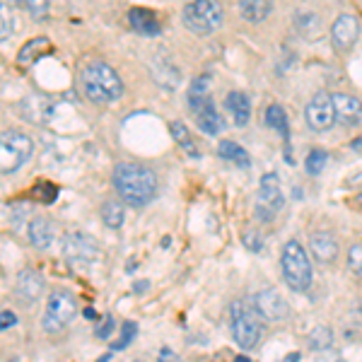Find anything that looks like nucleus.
<instances>
[{"label":"nucleus","mask_w":362,"mask_h":362,"mask_svg":"<svg viewBox=\"0 0 362 362\" xmlns=\"http://www.w3.org/2000/svg\"><path fill=\"white\" fill-rule=\"evenodd\" d=\"M244 244H247L251 251H261V249H264V239H259V237L254 235V232H249V235L244 237Z\"/></svg>","instance_id":"obj_35"},{"label":"nucleus","mask_w":362,"mask_h":362,"mask_svg":"<svg viewBox=\"0 0 362 362\" xmlns=\"http://www.w3.org/2000/svg\"><path fill=\"white\" fill-rule=\"evenodd\" d=\"M326 162H329V155H326L324 150H312V153L307 155V160H305V167H307V172L312 174V177H317V174L324 172Z\"/></svg>","instance_id":"obj_29"},{"label":"nucleus","mask_w":362,"mask_h":362,"mask_svg":"<svg viewBox=\"0 0 362 362\" xmlns=\"http://www.w3.org/2000/svg\"><path fill=\"white\" fill-rule=\"evenodd\" d=\"M348 266L358 278H362V244H355L348 251Z\"/></svg>","instance_id":"obj_31"},{"label":"nucleus","mask_w":362,"mask_h":362,"mask_svg":"<svg viewBox=\"0 0 362 362\" xmlns=\"http://www.w3.org/2000/svg\"><path fill=\"white\" fill-rule=\"evenodd\" d=\"M128 22L136 29L138 34H145V37H155V34L162 32V25L157 20V15L148 8H131L128 10Z\"/></svg>","instance_id":"obj_17"},{"label":"nucleus","mask_w":362,"mask_h":362,"mask_svg":"<svg viewBox=\"0 0 362 362\" xmlns=\"http://www.w3.org/2000/svg\"><path fill=\"white\" fill-rule=\"evenodd\" d=\"M334 107H336V121L346 128L362 126V102L358 97L338 92L334 95Z\"/></svg>","instance_id":"obj_13"},{"label":"nucleus","mask_w":362,"mask_h":362,"mask_svg":"<svg viewBox=\"0 0 362 362\" xmlns=\"http://www.w3.org/2000/svg\"><path fill=\"white\" fill-rule=\"evenodd\" d=\"M169 131H172V138L179 143V148L184 150L189 157H198L201 153H198V148L194 145V138H191V133H189V128H186L181 121H172L169 124Z\"/></svg>","instance_id":"obj_23"},{"label":"nucleus","mask_w":362,"mask_h":362,"mask_svg":"<svg viewBox=\"0 0 362 362\" xmlns=\"http://www.w3.org/2000/svg\"><path fill=\"white\" fill-rule=\"evenodd\" d=\"M280 266H283V278L285 283L290 285V290L295 293H305L312 285V264L307 259V251L297 239H290L283 247V259H280Z\"/></svg>","instance_id":"obj_5"},{"label":"nucleus","mask_w":362,"mask_h":362,"mask_svg":"<svg viewBox=\"0 0 362 362\" xmlns=\"http://www.w3.org/2000/svg\"><path fill=\"white\" fill-rule=\"evenodd\" d=\"M124 218H126V210L121 201H107L102 206V220H104V225L112 227V230H119V227L124 225Z\"/></svg>","instance_id":"obj_24"},{"label":"nucleus","mask_w":362,"mask_h":362,"mask_svg":"<svg viewBox=\"0 0 362 362\" xmlns=\"http://www.w3.org/2000/svg\"><path fill=\"white\" fill-rule=\"evenodd\" d=\"M360 37V22L358 17L353 15H338L331 25V42H334V49L346 54V51L353 49L358 44Z\"/></svg>","instance_id":"obj_10"},{"label":"nucleus","mask_w":362,"mask_h":362,"mask_svg":"<svg viewBox=\"0 0 362 362\" xmlns=\"http://www.w3.org/2000/svg\"><path fill=\"white\" fill-rule=\"evenodd\" d=\"M27 235H29V244L34 249L39 251L49 249L51 242H54V223L49 218H34L27 227Z\"/></svg>","instance_id":"obj_18"},{"label":"nucleus","mask_w":362,"mask_h":362,"mask_svg":"<svg viewBox=\"0 0 362 362\" xmlns=\"http://www.w3.org/2000/svg\"><path fill=\"white\" fill-rule=\"evenodd\" d=\"M358 208H360V210H362V194H360V196H358Z\"/></svg>","instance_id":"obj_40"},{"label":"nucleus","mask_w":362,"mask_h":362,"mask_svg":"<svg viewBox=\"0 0 362 362\" xmlns=\"http://www.w3.org/2000/svg\"><path fill=\"white\" fill-rule=\"evenodd\" d=\"M334 346V334H331L329 326H317V329H312V334H309V348L317 350V353H324V350H329Z\"/></svg>","instance_id":"obj_25"},{"label":"nucleus","mask_w":362,"mask_h":362,"mask_svg":"<svg viewBox=\"0 0 362 362\" xmlns=\"http://www.w3.org/2000/svg\"><path fill=\"white\" fill-rule=\"evenodd\" d=\"M51 51H54V46H51L49 39H46V37H34L20 49V54H17V63H20L22 68H29V66H34L39 58L51 54Z\"/></svg>","instance_id":"obj_19"},{"label":"nucleus","mask_w":362,"mask_h":362,"mask_svg":"<svg viewBox=\"0 0 362 362\" xmlns=\"http://www.w3.org/2000/svg\"><path fill=\"white\" fill-rule=\"evenodd\" d=\"M360 319H362V305H360Z\"/></svg>","instance_id":"obj_43"},{"label":"nucleus","mask_w":362,"mask_h":362,"mask_svg":"<svg viewBox=\"0 0 362 362\" xmlns=\"http://www.w3.org/2000/svg\"><path fill=\"white\" fill-rule=\"evenodd\" d=\"M235 362H249V358H237Z\"/></svg>","instance_id":"obj_41"},{"label":"nucleus","mask_w":362,"mask_h":362,"mask_svg":"<svg viewBox=\"0 0 362 362\" xmlns=\"http://www.w3.org/2000/svg\"><path fill=\"white\" fill-rule=\"evenodd\" d=\"M61 249L70 264H92L99 256L97 242L90 235H83V232H68L61 242Z\"/></svg>","instance_id":"obj_9"},{"label":"nucleus","mask_w":362,"mask_h":362,"mask_svg":"<svg viewBox=\"0 0 362 362\" xmlns=\"http://www.w3.org/2000/svg\"><path fill=\"white\" fill-rule=\"evenodd\" d=\"M34 153V140L22 131H3L0 136V172L13 174L17 172Z\"/></svg>","instance_id":"obj_6"},{"label":"nucleus","mask_w":362,"mask_h":362,"mask_svg":"<svg viewBox=\"0 0 362 362\" xmlns=\"http://www.w3.org/2000/svg\"><path fill=\"white\" fill-rule=\"evenodd\" d=\"M266 124L273 128V131H280L283 136H288V114L280 104H271L266 109Z\"/></svg>","instance_id":"obj_26"},{"label":"nucleus","mask_w":362,"mask_h":362,"mask_svg":"<svg viewBox=\"0 0 362 362\" xmlns=\"http://www.w3.org/2000/svg\"><path fill=\"white\" fill-rule=\"evenodd\" d=\"M317 362H346V360H343V355L331 353V350H324V353L317 355Z\"/></svg>","instance_id":"obj_36"},{"label":"nucleus","mask_w":362,"mask_h":362,"mask_svg":"<svg viewBox=\"0 0 362 362\" xmlns=\"http://www.w3.org/2000/svg\"><path fill=\"white\" fill-rule=\"evenodd\" d=\"M0 25H3V32H0V37H3V42H8L10 37H13L15 32V20H13V13H10V5L8 0H3V5H0Z\"/></svg>","instance_id":"obj_30"},{"label":"nucleus","mask_w":362,"mask_h":362,"mask_svg":"<svg viewBox=\"0 0 362 362\" xmlns=\"http://www.w3.org/2000/svg\"><path fill=\"white\" fill-rule=\"evenodd\" d=\"M10 362H25V360H22V358H13V360H10Z\"/></svg>","instance_id":"obj_42"},{"label":"nucleus","mask_w":362,"mask_h":362,"mask_svg":"<svg viewBox=\"0 0 362 362\" xmlns=\"http://www.w3.org/2000/svg\"><path fill=\"white\" fill-rule=\"evenodd\" d=\"M157 360H160V362H181V358H179L177 353H174L172 348H162L160 350V358H157Z\"/></svg>","instance_id":"obj_37"},{"label":"nucleus","mask_w":362,"mask_h":362,"mask_svg":"<svg viewBox=\"0 0 362 362\" xmlns=\"http://www.w3.org/2000/svg\"><path fill=\"white\" fill-rule=\"evenodd\" d=\"M80 83H83L85 97L92 104H109L124 95V83H121L119 73L104 61L87 63L80 73Z\"/></svg>","instance_id":"obj_2"},{"label":"nucleus","mask_w":362,"mask_h":362,"mask_svg":"<svg viewBox=\"0 0 362 362\" xmlns=\"http://www.w3.org/2000/svg\"><path fill=\"white\" fill-rule=\"evenodd\" d=\"M259 201L261 206L268 208L271 213H276L285 206V198H283V191H280V179L276 172H268L261 177V184H259Z\"/></svg>","instance_id":"obj_14"},{"label":"nucleus","mask_w":362,"mask_h":362,"mask_svg":"<svg viewBox=\"0 0 362 362\" xmlns=\"http://www.w3.org/2000/svg\"><path fill=\"white\" fill-rule=\"evenodd\" d=\"M181 20L189 32L198 34V37H208L223 27L225 13L218 0H189L181 10Z\"/></svg>","instance_id":"obj_3"},{"label":"nucleus","mask_w":362,"mask_h":362,"mask_svg":"<svg viewBox=\"0 0 362 362\" xmlns=\"http://www.w3.org/2000/svg\"><path fill=\"white\" fill-rule=\"evenodd\" d=\"M114 189L133 208H143L150 201H155L160 191V179L150 167L138 165V162H121L114 169Z\"/></svg>","instance_id":"obj_1"},{"label":"nucleus","mask_w":362,"mask_h":362,"mask_svg":"<svg viewBox=\"0 0 362 362\" xmlns=\"http://www.w3.org/2000/svg\"><path fill=\"white\" fill-rule=\"evenodd\" d=\"M225 109L232 114V119H235V124L239 128L249 124V119H251V104H249V97L244 95V92H230V95L225 97Z\"/></svg>","instance_id":"obj_20"},{"label":"nucleus","mask_w":362,"mask_h":362,"mask_svg":"<svg viewBox=\"0 0 362 362\" xmlns=\"http://www.w3.org/2000/svg\"><path fill=\"white\" fill-rule=\"evenodd\" d=\"M218 155L223 157V160L232 162V165H237V167H244V169L251 167L249 153L239 143H235V140H223V143L218 145Z\"/></svg>","instance_id":"obj_21"},{"label":"nucleus","mask_w":362,"mask_h":362,"mask_svg":"<svg viewBox=\"0 0 362 362\" xmlns=\"http://www.w3.org/2000/svg\"><path fill=\"white\" fill-rule=\"evenodd\" d=\"M112 331H114V317H109L107 314V319H102V324L95 329V336L97 338H109L112 336Z\"/></svg>","instance_id":"obj_33"},{"label":"nucleus","mask_w":362,"mask_h":362,"mask_svg":"<svg viewBox=\"0 0 362 362\" xmlns=\"http://www.w3.org/2000/svg\"><path fill=\"white\" fill-rule=\"evenodd\" d=\"M307 124L312 131L324 133L336 124V107H334V95L329 92H317L307 104Z\"/></svg>","instance_id":"obj_8"},{"label":"nucleus","mask_w":362,"mask_h":362,"mask_svg":"<svg viewBox=\"0 0 362 362\" xmlns=\"http://www.w3.org/2000/svg\"><path fill=\"white\" fill-rule=\"evenodd\" d=\"M20 8H25L34 20H46L51 13V0H15Z\"/></svg>","instance_id":"obj_27"},{"label":"nucleus","mask_w":362,"mask_h":362,"mask_svg":"<svg viewBox=\"0 0 362 362\" xmlns=\"http://www.w3.org/2000/svg\"><path fill=\"white\" fill-rule=\"evenodd\" d=\"M15 295L22 305L32 307L39 297L44 295V278L42 273H37L34 268H25V271L17 276V285H15Z\"/></svg>","instance_id":"obj_12"},{"label":"nucleus","mask_w":362,"mask_h":362,"mask_svg":"<svg viewBox=\"0 0 362 362\" xmlns=\"http://www.w3.org/2000/svg\"><path fill=\"white\" fill-rule=\"evenodd\" d=\"M196 114V121H198V128H201L203 133H208V136H218L220 128L225 126L223 116H220L218 107L213 104V99H206L203 104H198L194 109Z\"/></svg>","instance_id":"obj_16"},{"label":"nucleus","mask_w":362,"mask_h":362,"mask_svg":"<svg viewBox=\"0 0 362 362\" xmlns=\"http://www.w3.org/2000/svg\"><path fill=\"white\" fill-rule=\"evenodd\" d=\"M136 362H140V360H136Z\"/></svg>","instance_id":"obj_44"},{"label":"nucleus","mask_w":362,"mask_h":362,"mask_svg":"<svg viewBox=\"0 0 362 362\" xmlns=\"http://www.w3.org/2000/svg\"><path fill=\"white\" fill-rule=\"evenodd\" d=\"M254 307H256V312L268 321H283V319H288V314H290V307H288V302H285V297L273 288H266V290H261V293H256Z\"/></svg>","instance_id":"obj_11"},{"label":"nucleus","mask_w":362,"mask_h":362,"mask_svg":"<svg viewBox=\"0 0 362 362\" xmlns=\"http://www.w3.org/2000/svg\"><path fill=\"white\" fill-rule=\"evenodd\" d=\"M230 324L235 343L242 350H251L261 338V314L249 305L247 300H235L230 305Z\"/></svg>","instance_id":"obj_4"},{"label":"nucleus","mask_w":362,"mask_h":362,"mask_svg":"<svg viewBox=\"0 0 362 362\" xmlns=\"http://www.w3.org/2000/svg\"><path fill=\"white\" fill-rule=\"evenodd\" d=\"M309 251L321 264H331L338 256V242L331 232H314L309 237Z\"/></svg>","instance_id":"obj_15"},{"label":"nucleus","mask_w":362,"mask_h":362,"mask_svg":"<svg viewBox=\"0 0 362 362\" xmlns=\"http://www.w3.org/2000/svg\"><path fill=\"white\" fill-rule=\"evenodd\" d=\"M78 314V302L75 297L68 293V290H54L49 295V302H46L44 317H42V326L46 334H61L63 329L73 321V317Z\"/></svg>","instance_id":"obj_7"},{"label":"nucleus","mask_w":362,"mask_h":362,"mask_svg":"<svg viewBox=\"0 0 362 362\" xmlns=\"http://www.w3.org/2000/svg\"><path fill=\"white\" fill-rule=\"evenodd\" d=\"M136 334H138V326L133 324V321H126V324H124V338H121L119 343H114V350H121V348H126L128 343H131L133 338H136Z\"/></svg>","instance_id":"obj_32"},{"label":"nucleus","mask_w":362,"mask_h":362,"mask_svg":"<svg viewBox=\"0 0 362 362\" xmlns=\"http://www.w3.org/2000/svg\"><path fill=\"white\" fill-rule=\"evenodd\" d=\"M34 198V201H39V203H54L56 201V196H58V189L54 184H49V181H37V186L32 189V194H29Z\"/></svg>","instance_id":"obj_28"},{"label":"nucleus","mask_w":362,"mask_h":362,"mask_svg":"<svg viewBox=\"0 0 362 362\" xmlns=\"http://www.w3.org/2000/svg\"><path fill=\"white\" fill-rule=\"evenodd\" d=\"M271 0H239V15L249 22H264L271 15Z\"/></svg>","instance_id":"obj_22"},{"label":"nucleus","mask_w":362,"mask_h":362,"mask_svg":"<svg viewBox=\"0 0 362 362\" xmlns=\"http://www.w3.org/2000/svg\"><path fill=\"white\" fill-rule=\"evenodd\" d=\"M280 362H300V353H288Z\"/></svg>","instance_id":"obj_38"},{"label":"nucleus","mask_w":362,"mask_h":362,"mask_svg":"<svg viewBox=\"0 0 362 362\" xmlns=\"http://www.w3.org/2000/svg\"><path fill=\"white\" fill-rule=\"evenodd\" d=\"M15 324H17V317H15L13 312H10V309H5V312L0 314V329L8 331L10 326H15Z\"/></svg>","instance_id":"obj_34"},{"label":"nucleus","mask_w":362,"mask_h":362,"mask_svg":"<svg viewBox=\"0 0 362 362\" xmlns=\"http://www.w3.org/2000/svg\"><path fill=\"white\" fill-rule=\"evenodd\" d=\"M350 148L355 150V153H362V138H358V140H353V145Z\"/></svg>","instance_id":"obj_39"}]
</instances>
